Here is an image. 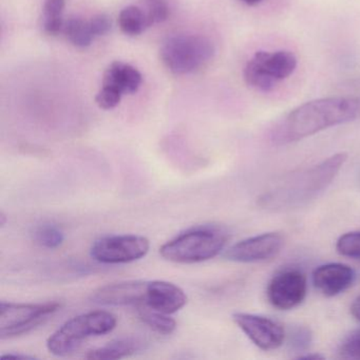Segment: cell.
Here are the masks:
<instances>
[{"label": "cell", "instance_id": "obj_27", "mask_svg": "<svg viewBox=\"0 0 360 360\" xmlns=\"http://www.w3.org/2000/svg\"><path fill=\"white\" fill-rule=\"evenodd\" d=\"M66 0H45L43 18H63Z\"/></svg>", "mask_w": 360, "mask_h": 360}, {"label": "cell", "instance_id": "obj_22", "mask_svg": "<svg viewBox=\"0 0 360 360\" xmlns=\"http://www.w3.org/2000/svg\"><path fill=\"white\" fill-rule=\"evenodd\" d=\"M144 3L147 6V11L145 13L149 27L165 22L169 18L168 0H144Z\"/></svg>", "mask_w": 360, "mask_h": 360}, {"label": "cell", "instance_id": "obj_28", "mask_svg": "<svg viewBox=\"0 0 360 360\" xmlns=\"http://www.w3.org/2000/svg\"><path fill=\"white\" fill-rule=\"evenodd\" d=\"M349 309H351L352 316L360 322V296L354 300Z\"/></svg>", "mask_w": 360, "mask_h": 360}, {"label": "cell", "instance_id": "obj_6", "mask_svg": "<svg viewBox=\"0 0 360 360\" xmlns=\"http://www.w3.org/2000/svg\"><path fill=\"white\" fill-rule=\"evenodd\" d=\"M296 68L297 58L292 52L258 51L244 67V81L254 89L269 92L288 79Z\"/></svg>", "mask_w": 360, "mask_h": 360}, {"label": "cell", "instance_id": "obj_18", "mask_svg": "<svg viewBox=\"0 0 360 360\" xmlns=\"http://www.w3.org/2000/svg\"><path fill=\"white\" fill-rule=\"evenodd\" d=\"M141 321L158 334L170 335L176 330V321L168 314L155 311L149 307H138Z\"/></svg>", "mask_w": 360, "mask_h": 360}, {"label": "cell", "instance_id": "obj_4", "mask_svg": "<svg viewBox=\"0 0 360 360\" xmlns=\"http://www.w3.org/2000/svg\"><path fill=\"white\" fill-rule=\"evenodd\" d=\"M117 323V317L110 311H88L65 322L50 335L46 345L53 355L68 356L77 351L86 339L112 332Z\"/></svg>", "mask_w": 360, "mask_h": 360}, {"label": "cell", "instance_id": "obj_12", "mask_svg": "<svg viewBox=\"0 0 360 360\" xmlns=\"http://www.w3.org/2000/svg\"><path fill=\"white\" fill-rule=\"evenodd\" d=\"M147 282L148 281L129 280L106 284L92 292L91 300L98 304L111 307L132 305L142 307L146 297Z\"/></svg>", "mask_w": 360, "mask_h": 360}, {"label": "cell", "instance_id": "obj_3", "mask_svg": "<svg viewBox=\"0 0 360 360\" xmlns=\"http://www.w3.org/2000/svg\"><path fill=\"white\" fill-rule=\"evenodd\" d=\"M229 240V231L220 225H198L163 244L160 255L179 264L204 262L223 252Z\"/></svg>", "mask_w": 360, "mask_h": 360}, {"label": "cell", "instance_id": "obj_32", "mask_svg": "<svg viewBox=\"0 0 360 360\" xmlns=\"http://www.w3.org/2000/svg\"><path fill=\"white\" fill-rule=\"evenodd\" d=\"M6 223H7V218H6L5 212H1V214H0V225H1V227H4Z\"/></svg>", "mask_w": 360, "mask_h": 360}, {"label": "cell", "instance_id": "obj_29", "mask_svg": "<svg viewBox=\"0 0 360 360\" xmlns=\"http://www.w3.org/2000/svg\"><path fill=\"white\" fill-rule=\"evenodd\" d=\"M9 358H13V359H35V356L25 355V354H13L8 353L6 355L1 356V359H9Z\"/></svg>", "mask_w": 360, "mask_h": 360}, {"label": "cell", "instance_id": "obj_8", "mask_svg": "<svg viewBox=\"0 0 360 360\" xmlns=\"http://www.w3.org/2000/svg\"><path fill=\"white\" fill-rule=\"evenodd\" d=\"M149 248L150 242L143 236H106L94 242L90 256L103 264H125L144 258Z\"/></svg>", "mask_w": 360, "mask_h": 360}, {"label": "cell", "instance_id": "obj_31", "mask_svg": "<svg viewBox=\"0 0 360 360\" xmlns=\"http://www.w3.org/2000/svg\"><path fill=\"white\" fill-rule=\"evenodd\" d=\"M241 1H243L245 5L250 6V7H252V6H257L259 5V4L262 1V0H241Z\"/></svg>", "mask_w": 360, "mask_h": 360}, {"label": "cell", "instance_id": "obj_9", "mask_svg": "<svg viewBox=\"0 0 360 360\" xmlns=\"http://www.w3.org/2000/svg\"><path fill=\"white\" fill-rule=\"evenodd\" d=\"M307 294V279L301 269H285L276 274L267 285V300L280 311L299 307Z\"/></svg>", "mask_w": 360, "mask_h": 360}, {"label": "cell", "instance_id": "obj_19", "mask_svg": "<svg viewBox=\"0 0 360 360\" xmlns=\"http://www.w3.org/2000/svg\"><path fill=\"white\" fill-rule=\"evenodd\" d=\"M63 33L66 39L77 48L89 47L94 39L90 30L89 22L75 16L68 18V20L65 22Z\"/></svg>", "mask_w": 360, "mask_h": 360}, {"label": "cell", "instance_id": "obj_2", "mask_svg": "<svg viewBox=\"0 0 360 360\" xmlns=\"http://www.w3.org/2000/svg\"><path fill=\"white\" fill-rule=\"evenodd\" d=\"M347 159V153H336L315 165L283 176L259 198V205L273 212L307 205L332 184Z\"/></svg>", "mask_w": 360, "mask_h": 360}, {"label": "cell", "instance_id": "obj_16", "mask_svg": "<svg viewBox=\"0 0 360 360\" xmlns=\"http://www.w3.org/2000/svg\"><path fill=\"white\" fill-rule=\"evenodd\" d=\"M140 347V341L131 337L115 339L103 347L88 352L85 357L87 359H121L134 355Z\"/></svg>", "mask_w": 360, "mask_h": 360}, {"label": "cell", "instance_id": "obj_7", "mask_svg": "<svg viewBox=\"0 0 360 360\" xmlns=\"http://www.w3.org/2000/svg\"><path fill=\"white\" fill-rule=\"evenodd\" d=\"M62 309L56 301L44 303L1 302L0 338L8 339L27 334L47 321Z\"/></svg>", "mask_w": 360, "mask_h": 360}, {"label": "cell", "instance_id": "obj_11", "mask_svg": "<svg viewBox=\"0 0 360 360\" xmlns=\"http://www.w3.org/2000/svg\"><path fill=\"white\" fill-rule=\"evenodd\" d=\"M284 239L278 233H265L242 240L227 248L224 258L238 263H255L269 260L283 248Z\"/></svg>", "mask_w": 360, "mask_h": 360}, {"label": "cell", "instance_id": "obj_25", "mask_svg": "<svg viewBox=\"0 0 360 360\" xmlns=\"http://www.w3.org/2000/svg\"><path fill=\"white\" fill-rule=\"evenodd\" d=\"M290 342L292 349L298 352H304L311 342V330L303 326L296 328L290 335Z\"/></svg>", "mask_w": 360, "mask_h": 360}, {"label": "cell", "instance_id": "obj_1", "mask_svg": "<svg viewBox=\"0 0 360 360\" xmlns=\"http://www.w3.org/2000/svg\"><path fill=\"white\" fill-rule=\"evenodd\" d=\"M360 120V98H324L290 111L271 134L275 144L298 142L341 124Z\"/></svg>", "mask_w": 360, "mask_h": 360}, {"label": "cell", "instance_id": "obj_20", "mask_svg": "<svg viewBox=\"0 0 360 360\" xmlns=\"http://www.w3.org/2000/svg\"><path fill=\"white\" fill-rule=\"evenodd\" d=\"M32 237L35 243L48 250H56L65 241V233L62 227L53 223L37 225L33 229Z\"/></svg>", "mask_w": 360, "mask_h": 360}, {"label": "cell", "instance_id": "obj_10", "mask_svg": "<svg viewBox=\"0 0 360 360\" xmlns=\"http://www.w3.org/2000/svg\"><path fill=\"white\" fill-rule=\"evenodd\" d=\"M233 320L248 338L263 351L278 349L285 340L283 326L271 318L255 314L235 313Z\"/></svg>", "mask_w": 360, "mask_h": 360}, {"label": "cell", "instance_id": "obj_14", "mask_svg": "<svg viewBox=\"0 0 360 360\" xmlns=\"http://www.w3.org/2000/svg\"><path fill=\"white\" fill-rule=\"evenodd\" d=\"M186 303V294L176 284L163 280L147 282L146 297L143 307L172 315L183 309Z\"/></svg>", "mask_w": 360, "mask_h": 360}, {"label": "cell", "instance_id": "obj_15", "mask_svg": "<svg viewBox=\"0 0 360 360\" xmlns=\"http://www.w3.org/2000/svg\"><path fill=\"white\" fill-rule=\"evenodd\" d=\"M142 81L138 69L126 63L115 62L105 71L103 87L111 88L122 94H132L138 91Z\"/></svg>", "mask_w": 360, "mask_h": 360}, {"label": "cell", "instance_id": "obj_23", "mask_svg": "<svg viewBox=\"0 0 360 360\" xmlns=\"http://www.w3.org/2000/svg\"><path fill=\"white\" fill-rule=\"evenodd\" d=\"M338 354L345 359H360V328L347 334L341 341Z\"/></svg>", "mask_w": 360, "mask_h": 360}, {"label": "cell", "instance_id": "obj_5", "mask_svg": "<svg viewBox=\"0 0 360 360\" xmlns=\"http://www.w3.org/2000/svg\"><path fill=\"white\" fill-rule=\"evenodd\" d=\"M214 56L212 41L198 34H176L168 37L160 49L164 66L176 75L197 72L205 67Z\"/></svg>", "mask_w": 360, "mask_h": 360}, {"label": "cell", "instance_id": "obj_13", "mask_svg": "<svg viewBox=\"0 0 360 360\" xmlns=\"http://www.w3.org/2000/svg\"><path fill=\"white\" fill-rule=\"evenodd\" d=\"M355 271L343 263H326L314 269L313 284L326 297H335L349 290L355 281Z\"/></svg>", "mask_w": 360, "mask_h": 360}, {"label": "cell", "instance_id": "obj_17", "mask_svg": "<svg viewBox=\"0 0 360 360\" xmlns=\"http://www.w3.org/2000/svg\"><path fill=\"white\" fill-rule=\"evenodd\" d=\"M119 26L124 34L138 37L149 28L146 13L136 6L124 8L119 15Z\"/></svg>", "mask_w": 360, "mask_h": 360}, {"label": "cell", "instance_id": "obj_24", "mask_svg": "<svg viewBox=\"0 0 360 360\" xmlns=\"http://www.w3.org/2000/svg\"><path fill=\"white\" fill-rule=\"evenodd\" d=\"M122 96L117 90L111 88L102 87V89L96 94V102L100 108L104 110H110L115 108L121 102Z\"/></svg>", "mask_w": 360, "mask_h": 360}, {"label": "cell", "instance_id": "obj_26", "mask_svg": "<svg viewBox=\"0 0 360 360\" xmlns=\"http://www.w3.org/2000/svg\"><path fill=\"white\" fill-rule=\"evenodd\" d=\"M90 30L94 37H104L111 30L112 22L106 14H98L89 20Z\"/></svg>", "mask_w": 360, "mask_h": 360}, {"label": "cell", "instance_id": "obj_21", "mask_svg": "<svg viewBox=\"0 0 360 360\" xmlns=\"http://www.w3.org/2000/svg\"><path fill=\"white\" fill-rule=\"evenodd\" d=\"M336 250L340 256L360 260V231L340 236L336 242Z\"/></svg>", "mask_w": 360, "mask_h": 360}, {"label": "cell", "instance_id": "obj_30", "mask_svg": "<svg viewBox=\"0 0 360 360\" xmlns=\"http://www.w3.org/2000/svg\"><path fill=\"white\" fill-rule=\"evenodd\" d=\"M297 359H304V360H321L324 359V356L320 355V354H304V355L297 356Z\"/></svg>", "mask_w": 360, "mask_h": 360}]
</instances>
